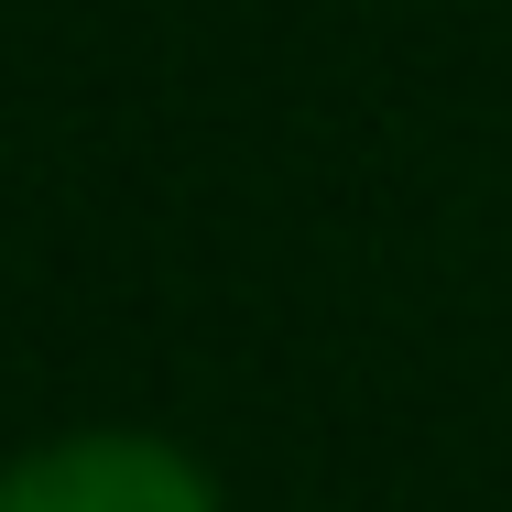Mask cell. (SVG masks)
Listing matches in <instances>:
<instances>
[{
	"mask_svg": "<svg viewBox=\"0 0 512 512\" xmlns=\"http://www.w3.org/2000/svg\"><path fill=\"white\" fill-rule=\"evenodd\" d=\"M0 512H218V491L153 436H66L0 469Z\"/></svg>",
	"mask_w": 512,
	"mask_h": 512,
	"instance_id": "obj_1",
	"label": "cell"
}]
</instances>
